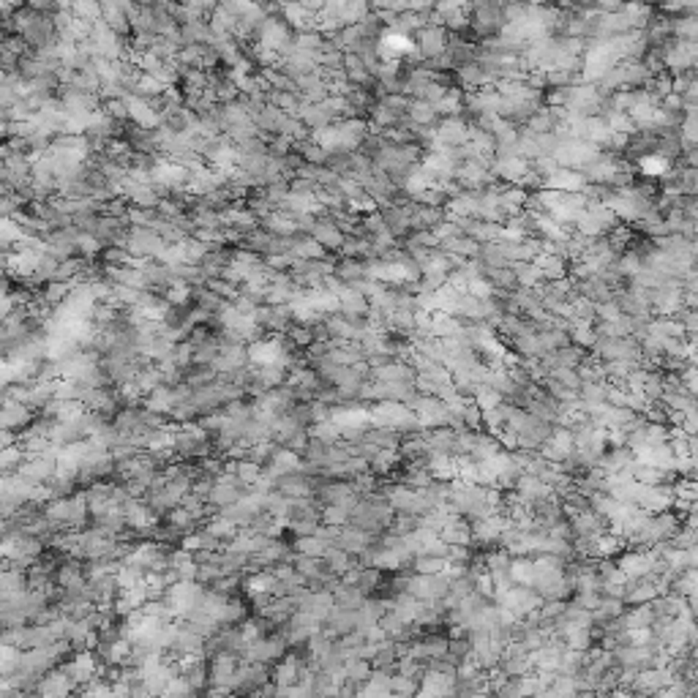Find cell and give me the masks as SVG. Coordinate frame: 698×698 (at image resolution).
<instances>
[{
    "instance_id": "9a60e30c",
    "label": "cell",
    "mask_w": 698,
    "mask_h": 698,
    "mask_svg": "<svg viewBox=\"0 0 698 698\" xmlns=\"http://www.w3.org/2000/svg\"><path fill=\"white\" fill-rule=\"evenodd\" d=\"M333 276L341 279L347 287H352V284H358V281L368 279V265L360 260H347V257H344L341 262H336V273H333Z\"/></svg>"
},
{
    "instance_id": "836d02e7",
    "label": "cell",
    "mask_w": 698,
    "mask_h": 698,
    "mask_svg": "<svg viewBox=\"0 0 698 698\" xmlns=\"http://www.w3.org/2000/svg\"><path fill=\"white\" fill-rule=\"evenodd\" d=\"M137 384L142 387V393H148V396H150L153 390H158V387L164 384V377H161L158 366H153V363H150V366L142 368L140 377H137Z\"/></svg>"
},
{
    "instance_id": "cb8c5ba5",
    "label": "cell",
    "mask_w": 698,
    "mask_h": 698,
    "mask_svg": "<svg viewBox=\"0 0 698 698\" xmlns=\"http://www.w3.org/2000/svg\"><path fill=\"white\" fill-rule=\"evenodd\" d=\"M292 257H295V260H311V262H316V260H325V257H328V248H325L322 243H316L314 238H297Z\"/></svg>"
},
{
    "instance_id": "8992f818",
    "label": "cell",
    "mask_w": 698,
    "mask_h": 698,
    "mask_svg": "<svg viewBox=\"0 0 698 698\" xmlns=\"http://www.w3.org/2000/svg\"><path fill=\"white\" fill-rule=\"evenodd\" d=\"M470 123L464 118H445L436 123V142L448 148H464L470 142Z\"/></svg>"
},
{
    "instance_id": "44dd1931",
    "label": "cell",
    "mask_w": 698,
    "mask_h": 698,
    "mask_svg": "<svg viewBox=\"0 0 698 698\" xmlns=\"http://www.w3.org/2000/svg\"><path fill=\"white\" fill-rule=\"evenodd\" d=\"M331 541H322L319 535H309V538H297L292 543V548H295L297 554H306V557H314V559H325V554L331 551Z\"/></svg>"
},
{
    "instance_id": "83f0119b",
    "label": "cell",
    "mask_w": 698,
    "mask_h": 698,
    "mask_svg": "<svg viewBox=\"0 0 698 698\" xmlns=\"http://www.w3.org/2000/svg\"><path fill=\"white\" fill-rule=\"evenodd\" d=\"M205 532H210L213 538H218L221 543H232L240 532H238V526L235 524H229L224 516H216V519H210L208 524H205Z\"/></svg>"
},
{
    "instance_id": "f546056e",
    "label": "cell",
    "mask_w": 698,
    "mask_h": 698,
    "mask_svg": "<svg viewBox=\"0 0 698 698\" xmlns=\"http://www.w3.org/2000/svg\"><path fill=\"white\" fill-rule=\"evenodd\" d=\"M674 38L677 41H698V19L690 14L674 17Z\"/></svg>"
},
{
    "instance_id": "52a82bcc",
    "label": "cell",
    "mask_w": 698,
    "mask_h": 698,
    "mask_svg": "<svg viewBox=\"0 0 698 698\" xmlns=\"http://www.w3.org/2000/svg\"><path fill=\"white\" fill-rule=\"evenodd\" d=\"M584 186H587L584 172H578V170H562V167H559L551 177L543 180V189L559 192V194H581L584 192Z\"/></svg>"
},
{
    "instance_id": "f35d334b",
    "label": "cell",
    "mask_w": 698,
    "mask_h": 698,
    "mask_svg": "<svg viewBox=\"0 0 698 698\" xmlns=\"http://www.w3.org/2000/svg\"><path fill=\"white\" fill-rule=\"evenodd\" d=\"M532 170H535V172H538L543 180H545V177H551V174L557 172L559 164H557V158H554V156H541L538 161H532Z\"/></svg>"
},
{
    "instance_id": "74e56055",
    "label": "cell",
    "mask_w": 698,
    "mask_h": 698,
    "mask_svg": "<svg viewBox=\"0 0 698 698\" xmlns=\"http://www.w3.org/2000/svg\"><path fill=\"white\" fill-rule=\"evenodd\" d=\"M104 248V243L96 238V235H79V240H77V251L82 254V257H93V254H99Z\"/></svg>"
},
{
    "instance_id": "d4e9b609",
    "label": "cell",
    "mask_w": 698,
    "mask_h": 698,
    "mask_svg": "<svg viewBox=\"0 0 698 698\" xmlns=\"http://www.w3.org/2000/svg\"><path fill=\"white\" fill-rule=\"evenodd\" d=\"M371 14V6L366 3H338V17L344 22V28H355Z\"/></svg>"
},
{
    "instance_id": "1f68e13d",
    "label": "cell",
    "mask_w": 698,
    "mask_h": 698,
    "mask_svg": "<svg viewBox=\"0 0 698 698\" xmlns=\"http://www.w3.org/2000/svg\"><path fill=\"white\" fill-rule=\"evenodd\" d=\"M297 153L306 158V164H311V167H328V150H322L316 142H300V148H297Z\"/></svg>"
},
{
    "instance_id": "6da1fadb",
    "label": "cell",
    "mask_w": 698,
    "mask_h": 698,
    "mask_svg": "<svg viewBox=\"0 0 698 698\" xmlns=\"http://www.w3.org/2000/svg\"><path fill=\"white\" fill-rule=\"evenodd\" d=\"M507 25L505 19V6L502 3H475L470 11V28L475 31V35L480 38H499L502 28Z\"/></svg>"
},
{
    "instance_id": "ac0fdd59",
    "label": "cell",
    "mask_w": 698,
    "mask_h": 698,
    "mask_svg": "<svg viewBox=\"0 0 698 698\" xmlns=\"http://www.w3.org/2000/svg\"><path fill=\"white\" fill-rule=\"evenodd\" d=\"M333 597H336V606H338V609H349V611H360L363 609V603L368 600L358 587H347V584H338V587L333 589Z\"/></svg>"
},
{
    "instance_id": "ba28073f",
    "label": "cell",
    "mask_w": 698,
    "mask_h": 698,
    "mask_svg": "<svg viewBox=\"0 0 698 698\" xmlns=\"http://www.w3.org/2000/svg\"><path fill=\"white\" fill-rule=\"evenodd\" d=\"M309 238H314L316 243H322L328 251H341L344 243H347V235L336 227L331 218H325V216H322V218H316V224H314V229H311V235H309Z\"/></svg>"
},
{
    "instance_id": "ab89813d",
    "label": "cell",
    "mask_w": 698,
    "mask_h": 698,
    "mask_svg": "<svg viewBox=\"0 0 698 698\" xmlns=\"http://www.w3.org/2000/svg\"><path fill=\"white\" fill-rule=\"evenodd\" d=\"M622 311H619V306L614 303V300H606V303H597V319L594 322H614V319H619Z\"/></svg>"
},
{
    "instance_id": "3957f363",
    "label": "cell",
    "mask_w": 698,
    "mask_h": 698,
    "mask_svg": "<svg viewBox=\"0 0 698 698\" xmlns=\"http://www.w3.org/2000/svg\"><path fill=\"white\" fill-rule=\"evenodd\" d=\"M167 251L164 238L156 229H137L131 227L128 232V254L131 257H142V260H161V254Z\"/></svg>"
},
{
    "instance_id": "4316f807",
    "label": "cell",
    "mask_w": 698,
    "mask_h": 698,
    "mask_svg": "<svg viewBox=\"0 0 698 698\" xmlns=\"http://www.w3.org/2000/svg\"><path fill=\"white\" fill-rule=\"evenodd\" d=\"M309 436L311 439H319L322 445H338L341 442V428L333 423V420H325V423H314L311 428H309Z\"/></svg>"
},
{
    "instance_id": "4fadbf2b",
    "label": "cell",
    "mask_w": 698,
    "mask_h": 698,
    "mask_svg": "<svg viewBox=\"0 0 698 698\" xmlns=\"http://www.w3.org/2000/svg\"><path fill=\"white\" fill-rule=\"evenodd\" d=\"M535 265L541 267V273L545 281H562L570 276L567 262L562 260V257H557V254H541V257L535 260Z\"/></svg>"
},
{
    "instance_id": "484cf974",
    "label": "cell",
    "mask_w": 698,
    "mask_h": 698,
    "mask_svg": "<svg viewBox=\"0 0 698 698\" xmlns=\"http://www.w3.org/2000/svg\"><path fill=\"white\" fill-rule=\"evenodd\" d=\"M412 570L420 573V576H439V573H445V570H448V559L420 554V557L412 559Z\"/></svg>"
},
{
    "instance_id": "5b68a950",
    "label": "cell",
    "mask_w": 698,
    "mask_h": 698,
    "mask_svg": "<svg viewBox=\"0 0 698 698\" xmlns=\"http://www.w3.org/2000/svg\"><path fill=\"white\" fill-rule=\"evenodd\" d=\"M35 409L31 404H22V401H11V399H6L3 401V431H25V428H31L35 423Z\"/></svg>"
},
{
    "instance_id": "9c48e42d",
    "label": "cell",
    "mask_w": 698,
    "mask_h": 698,
    "mask_svg": "<svg viewBox=\"0 0 698 698\" xmlns=\"http://www.w3.org/2000/svg\"><path fill=\"white\" fill-rule=\"evenodd\" d=\"M406 118L412 123V128H431V126H436V121H439V112H436L434 104H428V101H423V99H412V101H409Z\"/></svg>"
},
{
    "instance_id": "f1b7e54d",
    "label": "cell",
    "mask_w": 698,
    "mask_h": 698,
    "mask_svg": "<svg viewBox=\"0 0 698 698\" xmlns=\"http://www.w3.org/2000/svg\"><path fill=\"white\" fill-rule=\"evenodd\" d=\"M322 524L333 526V529H344V526L352 524V510L341 505H325L322 507Z\"/></svg>"
},
{
    "instance_id": "ffe728a7",
    "label": "cell",
    "mask_w": 698,
    "mask_h": 698,
    "mask_svg": "<svg viewBox=\"0 0 698 698\" xmlns=\"http://www.w3.org/2000/svg\"><path fill=\"white\" fill-rule=\"evenodd\" d=\"M513 273H516L521 289H538L543 281H545L541 273V267H538L535 262H516V265H513Z\"/></svg>"
},
{
    "instance_id": "8d00e7d4",
    "label": "cell",
    "mask_w": 698,
    "mask_h": 698,
    "mask_svg": "<svg viewBox=\"0 0 698 698\" xmlns=\"http://www.w3.org/2000/svg\"><path fill=\"white\" fill-rule=\"evenodd\" d=\"M360 592L366 594H374V589L380 587V570L377 567H366V570H360V576H358V584H355Z\"/></svg>"
},
{
    "instance_id": "7402d4cb",
    "label": "cell",
    "mask_w": 698,
    "mask_h": 698,
    "mask_svg": "<svg viewBox=\"0 0 698 698\" xmlns=\"http://www.w3.org/2000/svg\"><path fill=\"white\" fill-rule=\"evenodd\" d=\"M194 300H196V309H202L205 314H221V309L227 306V300L224 297H218L213 289L208 287H199V289H194Z\"/></svg>"
},
{
    "instance_id": "d6986e66",
    "label": "cell",
    "mask_w": 698,
    "mask_h": 698,
    "mask_svg": "<svg viewBox=\"0 0 698 698\" xmlns=\"http://www.w3.org/2000/svg\"><path fill=\"white\" fill-rule=\"evenodd\" d=\"M325 562H328V567H331L338 578L347 576L349 570H355V567H358V559L352 557L349 551H344V548H338V545H331V551L325 554Z\"/></svg>"
},
{
    "instance_id": "2e32d148",
    "label": "cell",
    "mask_w": 698,
    "mask_h": 698,
    "mask_svg": "<svg viewBox=\"0 0 698 698\" xmlns=\"http://www.w3.org/2000/svg\"><path fill=\"white\" fill-rule=\"evenodd\" d=\"M101 19H104L106 25L115 31L118 35H128L131 33V19L123 14L121 3H101Z\"/></svg>"
},
{
    "instance_id": "e575fe53",
    "label": "cell",
    "mask_w": 698,
    "mask_h": 698,
    "mask_svg": "<svg viewBox=\"0 0 698 698\" xmlns=\"http://www.w3.org/2000/svg\"><path fill=\"white\" fill-rule=\"evenodd\" d=\"M287 338L295 344L297 349H309L314 344V331H311V325H292L289 333H287Z\"/></svg>"
},
{
    "instance_id": "30bf717a",
    "label": "cell",
    "mask_w": 698,
    "mask_h": 698,
    "mask_svg": "<svg viewBox=\"0 0 698 698\" xmlns=\"http://www.w3.org/2000/svg\"><path fill=\"white\" fill-rule=\"evenodd\" d=\"M287 118H289V115H284L279 106H273V104H267L265 109H260L257 115H251V121L257 123L260 134H265V131H267L270 137H273V134H279L281 126L287 123Z\"/></svg>"
},
{
    "instance_id": "7a4b0ae2",
    "label": "cell",
    "mask_w": 698,
    "mask_h": 698,
    "mask_svg": "<svg viewBox=\"0 0 698 698\" xmlns=\"http://www.w3.org/2000/svg\"><path fill=\"white\" fill-rule=\"evenodd\" d=\"M450 31L445 28V25H426L423 31L415 33V44H418V52L423 57V63H431L436 57H442V55L448 52V47H450Z\"/></svg>"
},
{
    "instance_id": "277c9868",
    "label": "cell",
    "mask_w": 698,
    "mask_h": 698,
    "mask_svg": "<svg viewBox=\"0 0 698 698\" xmlns=\"http://www.w3.org/2000/svg\"><path fill=\"white\" fill-rule=\"evenodd\" d=\"M189 180H192V172L186 167H180L177 161H158V167L153 170V183L164 186L167 192H186L189 189Z\"/></svg>"
},
{
    "instance_id": "d6a6232c",
    "label": "cell",
    "mask_w": 698,
    "mask_h": 698,
    "mask_svg": "<svg viewBox=\"0 0 698 698\" xmlns=\"http://www.w3.org/2000/svg\"><path fill=\"white\" fill-rule=\"evenodd\" d=\"M192 218H194V224H196V229H221L224 227V221H221V213H218V210L194 208Z\"/></svg>"
},
{
    "instance_id": "4dcf8cb0",
    "label": "cell",
    "mask_w": 698,
    "mask_h": 698,
    "mask_svg": "<svg viewBox=\"0 0 698 698\" xmlns=\"http://www.w3.org/2000/svg\"><path fill=\"white\" fill-rule=\"evenodd\" d=\"M71 14L74 19H82L87 25H96L101 19V3H93V0H79V3H71Z\"/></svg>"
},
{
    "instance_id": "7c38bea8",
    "label": "cell",
    "mask_w": 698,
    "mask_h": 698,
    "mask_svg": "<svg viewBox=\"0 0 698 698\" xmlns=\"http://www.w3.org/2000/svg\"><path fill=\"white\" fill-rule=\"evenodd\" d=\"M260 224L265 232H270V235H276V238H295L297 232H300L295 221H292L287 213H281V210L270 213L267 218H262Z\"/></svg>"
},
{
    "instance_id": "8fae6325",
    "label": "cell",
    "mask_w": 698,
    "mask_h": 698,
    "mask_svg": "<svg viewBox=\"0 0 698 698\" xmlns=\"http://www.w3.org/2000/svg\"><path fill=\"white\" fill-rule=\"evenodd\" d=\"M338 303H341V314L344 316H368V311H371L368 297L360 295L355 287H347V289L338 295Z\"/></svg>"
},
{
    "instance_id": "e0dca14e",
    "label": "cell",
    "mask_w": 698,
    "mask_h": 698,
    "mask_svg": "<svg viewBox=\"0 0 698 698\" xmlns=\"http://www.w3.org/2000/svg\"><path fill=\"white\" fill-rule=\"evenodd\" d=\"M300 121H303V126L306 128H311V131H322V128H331L333 123V118L322 109V104H303V109H300V115H297Z\"/></svg>"
},
{
    "instance_id": "603a6c76",
    "label": "cell",
    "mask_w": 698,
    "mask_h": 698,
    "mask_svg": "<svg viewBox=\"0 0 698 698\" xmlns=\"http://www.w3.org/2000/svg\"><path fill=\"white\" fill-rule=\"evenodd\" d=\"M164 90H167V85L158 77H153V74H140L137 87H134V96H140L145 101H153L158 96H164Z\"/></svg>"
},
{
    "instance_id": "d590c367",
    "label": "cell",
    "mask_w": 698,
    "mask_h": 698,
    "mask_svg": "<svg viewBox=\"0 0 698 698\" xmlns=\"http://www.w3.org/2000/svg\"><path fill=\"white\" fill-rule=\"evenodd\" d=\"M638 170H641V174H649V177H663L668 172V161L660 156H646L638 161Z\"/></svg>"
},
{
    "instance_id": "5bb4252c",
    "label": "cell",
    "mask_w": 698,
    "mask_h": 698,
    "mask_svg": "<svg viewBox=\"0 0 698 698\" xmlns=\"http://www.w3.org/2000/svg\"><path fill=\"white\" fill-rule=\"evenodd\" d=\"M145 409L148 412H156V415H172L174 409V393L172 387H167V384H161L158 390H153L150 396H145Z\"/></svg>"
}]
</instances>
